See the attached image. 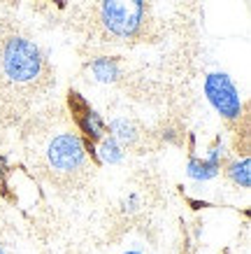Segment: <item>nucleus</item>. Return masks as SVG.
Wrapping results in <instances>:
<instances>
[{"label":"nucleus","mask_w":251,"mask_h":254,"mask_svg":"<svg viewBox=\"0 0 251 254\" xmlns=\"http://www.w3.org/2000/svg\"><path fill=\"white\" fill-rule=\"evenodd\" d=\"M0 70L12 84H33L45 75V59L33 42L9 38L0 49Z\"/></svg>","instance_id":"obj_1"},{"label":"nucleus","mask_w":251,"mask_h":254,"mask_svg":"<svg viewBox=\"0 0 251 254\" xmlns=\"http://www.w3.org/2000/svg\"><path fill=\"white\" fill-rule=\"evenodd\" d=\"M145 19V0H100V21L116 38H133Z\"/></svg>","instance_id":"obj_2"},{"label":"nucleus","mask_w":251,"mask_h":254,"mask_svg":"<svg viewBox=\"0 0 251 254\" xmlns=\"http://www.w3.org/2000/svg\"><path fill=\"white\" fill-rule=\"evenodd\" d=\"M47 156H49V166L56 173H63V175L82 170L84 161H86V152H84L82 140L72 135V133H63L58 138H53Z\"/></svg>","instance_id":"obj_3"},{"label":"nucleus","mask_w":251,"mask_h":254,"mask_svg":"<svg viewBox=\"0 0 251 254\" xmlns=\"http://www.w3.org/2000/svg\"><path fill=\"white\" fill-rule=\"evenodd\" d=\"M205 93L216 112H221V115L228 117V119L240 117V112H242V100H240V93H237L235 84L230 82L228 75L212 72V75L205 79Z\"/></svg>","instance_id":"obj_4"},{"label":"nucleus","mask_w":251,"mask_h":254,"mask_svg":"<svg viewBox=\"0 0 251 254\" xmlns=\"http://www.w3.org/2000/svg\"><path fill=\"white\" fill-rule=\"evenodd\" d=\"M230 175L235 180L240 187H249L251 185V175H249V159H244V161L235 163L233 168H230Z\"/></svg>","instance_id":"obj_5"},{"label":"nucleus","mask_w":251,"mask_h":254,"mask_svg":"<svg viewBox=\"0 0 251 254\" xmlns=\"http://www.w3.org/2000/svg\"><path fill=\"white\" fill-rule=\"evenodd\" d=\"M93 72L98 75V79L102 82H109V79L116 77V65L109 61H96L93 63Z\"/></svg>","instance_id":"obj_6"},{"label":"nucleus","mask_w":251,"mask_h":254,"mask_svg":"<svg viewBox=\"0 0 251 254\" xmlns=\"http://www.w3.org/2000/svg\"><path fill=\"white\" fill-rule=\"evenodd\" d=\"M102 152H105V159L107 161H116V159H119V152H116V145L114 142H112V140H107L105 145H102Z\"/></svg>","instance_id":"obj_7"},{"label":"nucleus","mask_w":251,"mask_h":254,"mask_svg":"<svg viewBox=\"0 0 251 254\" xmlns=\"http://www.w3.org/2000/svg\"><path fill=\"white\" fill-rule=\"evenodd\" d=\"M0 254H7V252H5V247H2V245H0Z\"/></svg>","instance_id":"obj_8"},{"label":"nucleus","mask_w":251,"mask_h":254,"mask_svg":"<svg viewBox=\"0 0 251 254\" xmlns=\"http://www.w3.org/2000/svg\"><path fill=\"white\" fill-rule=\"evenodd\" d=\"M128 254H137V252H128Z\"/></svg>","instance_id":"obj_9"}]
</instances>
